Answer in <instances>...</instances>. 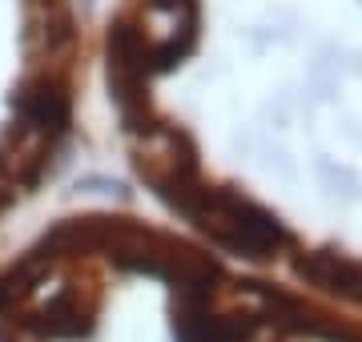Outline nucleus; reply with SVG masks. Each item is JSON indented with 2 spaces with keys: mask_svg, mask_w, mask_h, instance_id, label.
<instances>
[{
  "mask_svg": "<svg viewBox=\"0 0 362 342\" xmlns=\"http://www.w3.org/2000/svg\"><path fill=\"white\" fill-rule=\"evenodd\" d=\"M89 125V0H0V250L40 218Z\"/></svg>",
  "mask_w": 362,
  "mask_h": 342,
  "instance_id": "f257e3e1",
  "label": "nucleus"
}]
</instances>
